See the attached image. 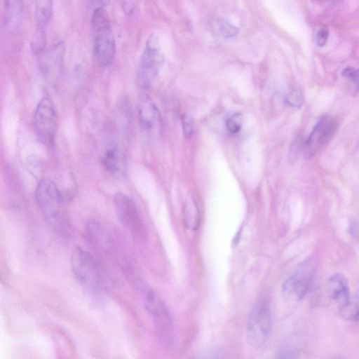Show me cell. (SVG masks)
I'll return each instance as SVG.
<instances>
[{"mask_svg": "<svg viewBox=\"0 0 359 359\" xmlns=\"http://www.w3.org/2000/svg\"><path fill=\"white\" fill-rule=\"evenodd\" d=\"M35 198L37 205L48 224L57 233L65 234L69 230L64 194L48 178L41 179L36 188Z\"/></svg>", "mask_w": 359, "mask_h": 359, "instance_id": "cell-1", "label": "cell"}, {"mask_svg": "<svg viewBox=\"0 0 359 359\" xmlns=\"http://www.w3.org/2000/svg\"><path fill=\"white\" fill-rule=\"evenodd\" d=\"M92 31L95 60L100 66L107 67L114 59L116 43L109 17L102 6L96 8L93 12Z\"/></svg>", "mask_w": 359, "mask_h": 359, "instance_id": "cell-2", "label": "cell"}, {"mask_svg": "<svg viewBox=\"0 0 359 359\" xmlns=\"http://www.w3.org/2000/svg\"><path fill=\"white\" fill-rule=\"evenodd\" d=\"M143 302L145 309L152 316L159 341L165 346H170L174 339V328L171 316L164 302L148 287L143 290Z\"/></svg>", "mask_w": 359, "mask_h": 359, "instance_id": "cell-3", "label": "cell"}, {"mask_svg": "<svg viewBox=\"0 0 359 359\" xmlns=\"http://www.w3.org/2000/svg\"><path fill=\"white\" fill-rule=\"evenodd\" d=\"M163 62V56L158 38L151 35L140 58L137 73V83L143 88H149L158 76Z\"/></svg>", "mask_w": 359, "mask_h": 359, "instance_id": "cell-4", "label": "cell"}, {"mask_svg": "<svg viewBox=\"0 0 359 359\" xmlns=\"http://www.w3.org/2000/svg\"><path fill=\"white\" fill-rule=\"evenodd\" d=\"M70 265L76 280L87 290L97 292L100 286V273L94 257L81 248L71 255Z\"/></svg>", "mask_w": 359, "mask_h": 359, "instance_id": "cell-5", "label": "cell"}, {"mask_svg": "<svg viewBox=\"0 0 359 359\" xmlns=\"http://www.w3.org/2000/svg\"><path fill=\"white\" fill-rule=\"evenodd\" d=\"M271 326L269 304L262 300L254 306L248 320L246 334L248 343L255 348L262 346L270 334Z\"/></svg>", "mask_w": 359, "mask_h": 359, "instance_id": "cell-6", "label": "cell"}, {"mask_svg": "<svg viewBox=\"0 0 359 359\" xmlns=\"http://www.w3.org/2000/svg\"><path fill=\"white\" fill-rule=\"evenodd\" d=\"M338 127L334 118L328 114L322 115L303 144L305 157L310 158L316 155L331 140Z\"/></svg>", "mask_w": 359, "mask_h": 359, "instance_id": "cell-7", "label": "cell"}, {"mask_svg": "<svg viewBox=\"0 0 359 359\" xmlns=\"http://www.w3.org/2000/svg\"><path fill=\"white\" fill-rule=\"evenodd\" d=\"M34 126L39 140L46 146H51L55 140L56 114L48 97H43L38 103L34 114Z\"/></svg>", "mask_w": 359, "mask_h": 359, "instance_id": "cell-8", "label": "cell"}, {"mask_svg": "<svg viewBox=\"0 0 359 359\" xmlns=\"http://www.w3.org/2000/svg\"><path fill=\"white\" fill-rule=\"evenodd\" d=\"M114 205L122 224L136 237L143 238L145 229L134 201L126 194L118 192L114 196Z\"/></svg>", "mask_w": 359, "mask_h": 359, "instance_id": "cell-9", "label": "cell"}, {"mask_svg": "<svg viewBox=\"0 0 359 359\" xmlns=\"http://www.w3.org/2000/svg\"><path fill=\"white\" fill-rule=\"evenodd\" d=\"M311 277V262L306 261L283 284L282 292L284 299L292 302L302 300L309 291Z\"/></svg>", "mask_w": 359, "mask_h": 359, "instance_id": "cell-10", "label": "cell"}, {"mask_svg": "<svg viewBox=\"0 0 359 359\" xmlns=\"http://www.w3.org/2000/svg\"><path fill=\"white\" fill-rule=\"evenodd\" d=\"M101 163L105 170L113 177L124 180L127 177L128 166L126 154L120 147H109L101 157Z\"/></svg>", "mask_w": 359, "mask_h": 359, "instance_id": "cell-11", "label": "cell"}, {"mask_svg": "<svg viewBox=\"0 0 359 359\" xmlns=\"http://www.w3.org/2000/svg\"><path fill=\"white\" fill-rule=\"evenodd\" d=\"M65 54V45L59 42L46 49L39 56V67L48 78L55 76L60 71Z\"/></svg>", "mask_w": 359, "mask_h": 359, "instance_id": "cell-12", "label": "cell"}, {"mask_svg": "<svg viewBox=\"0 0 359 359\" xmlns=\"http://www.w3.org/2000/svg\"><path fill=\"white\" fill-rule=\"evenodd\" d=\"M137 111L140 125L144 130H151L160 125L161 121L160 112L148 95H140Z\"/></svg>", "mask_w": 359, "mask_h": 359, "instance_id": "cell-13", "label": "cell"}, {"mask_svg": "<svg viewBox=\"0 0 359 359\" xmlns=\"http://www.w3.org/2000/svg\"><path fill=\"white\" fill-rule=\"evenodd\" d=\"M327 291L331 299L340 303L351 295L348 281L340 273L334 274L329 278L327 282Z\"/></svg>", "mask_w": 359, "mask_h": 359, "instance_id": "cell-14", "label": "cell"}, {"mask_svg": "<svg viewBox=\"0 0 359 359\" xmlns=\"http://www.w3.org/2000/svg\"><path fill=\"white\" fill-rule=\"evenodd\" d=\"M4 23L10 29L20 24L23 13V0H4Z\"/></svg>", "mask_w": 359, "mask_h": 359, "instance_id": "cell-15", "label": "cell"}, {"mask_svg": "<svg viewBox=\"0 0 359 359\" xmlns=\"http://www.w3.org/2000/svg\"><path fill=\"white\" fill-rule=\"evenodd\" d=\"M52 0H36L34 21L36 31L45 32L52 12Z\"/></svg>", "mask_w": 359, "mask_h": 359, "instance_id": "cell-16", "label": "cell"}, {"mask_svg": "<svg viewBox=\"0 0 359 359\" xmlns=\"http://www.w3.org/2000/svg\"><path fill=\"white\" fill-rule=\"evenodd\" d=\"M339 312L346 320H359V294L350 295L345 301L340 303Z\"/></svg>", "mask_w": 359, "mask_h": 359, "instance_id": "cell-17", "label": "cell"}, {"mask_svg": "<svg viewBox=\"0 0 359 359\" xmlns=\"http://www.w3.org/2000/svg\"><path fill=\"white\" fill-rule=\"evenodd\" d=\"M212 31L217 36L222 38H232L238 32V28L223 18H215L210 22Z\"/></svg>", "mask_w": 359, "mask_h": 359, "instance_id": "cell-18", "label": "cell"}, {"mask_svg": "<svg viewBox=\"0 0 359 359\" xmlns=\"http://www.w3.org/2000/svg\"><path fill=\"white\" fill-rule=\"evenodd\" d=\"M184 221L186 225L195 229L198 225V213L197 206L192 198L187 199L184 208Z\"/></svg>", "mask_w": 359, "mask_h": 359, "instance_id": "cell-19", "label": "cell"}, {"mask_svg": "<svg viewBox=\"0 0 359 359\" xmlns=\"http://www.w3.org/2000/svg\"><path fill=\"white\" fill-rule=\"evenodd\" d=\"M46 32L36 31L31 43L33 53L36 55H40L46 50Z\"/></svg>", "mask_w": 359, "mask_h": 359, "instance_id": "cell-20", "label": "cell"}, {"mask_svg": "<svg viewBox=\"0 0 359 359\" xmlns=\"http://www.w3.org/2000/svg\"><path fill=\"white\" fill-rule=\"evenodd\" d=\"M242 126V116L241 114H235L226 119V128L231 133H236L240 131Z\"/></svg>", "mask_w": 359, "mask_h": 359, "instance_id": "cell-21", "label": "cell"}, {"mask_svg": "<svg viewBox=\"0 0 359 359\" xmlns=\"http://www.w3.org/2000/svg\"><path fill=\"white\" fill-rule=\"evenodd\" d=\"M342 76L359 90V69L347 67L343 70Z\"/></svg>", "mask_w": 359, "mask_h": 359, "instance_id": "cell-22", "label": "cell"}, {"mask_svg": "<svg viewBox=\"0 0 359 359\" xmlns=\"http://www.w3.org/2000/svg\"><path fill=\"white\" fill-rule=\"evenodd\" d=\"M285 100L290 106L299 108L302 104L303 96L299 90L294 89L287 93Z\"/></svg>", "mask_w": 359, "mask_h": 359, "instance_id": "cell-23", "label": "cell"}, {"mask_svg": "<svg viewBox=\"0 0 359 359\" xmlns=\"http://www.w3.org/2000/svg\"><path fill=\"white\" fill-rule=\"evenodd\" d=\"M181 121L184 135L187 139H189L192 135L194 130L193 119L190 116L183 114L181 117Z\"/></svg>", "mask_w": 359, "mask_h": 359, "instance_id": "cell-24", "label": "cell"}, {"mask_svg": "<svg viewBox=\"0 0 359 359\" xmlns=\"http://www.w3.org/2000/svg\"><path fill=\"white\" fill-rule=\"evenodd\" d=\"M329 37V29L326 27H321L316 34V43L318 46H324Z\"/></svg>", "mask_w": 359, "mask_h": 359, "instance_id": "cell-25", "label": "cell"}, {"mask_svg": "<svg viewBox=\"0 0 359 359\" xmlns=\"http://www.w3.org/2000/svg\"><path fill=\"white\" fill-rule=\"evenodd\" d=\"M100 4H104L106 0H97Z\"/></svg>", "mask_w": 359, "mask_h": 359, "instance_id": "cell-26", "label": "cell"}]
</instances>
